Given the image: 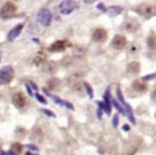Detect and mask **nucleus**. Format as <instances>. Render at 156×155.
<instances>
[{"label": "nucleus", "instance_id": "f03ea898", "mask_svg": "<svg viewBox=\"0 0 156 155\" xmlns=\"http://www.w3.org/2000/svg\"><path fill=\"white\" fill-rule=\"evenodd\" d=\"M13 77H15V70L11 65L3 67L0 69V86H2V85L9 84L11 81L13 80Z\"/></svg>", "mask_w": 156, "mask_h": 155}, {"label": "nucleus", "instance_id": "f3484780", "mask_svg": "<svg viewBox=\"0 0 156 155\" xmlns=\"http://www.w3.org/2000/svg\"><path fill=\"white\" fill-rule=\"evenodd\" d=\"M60 84L61 82H60V80H58V78H50L48 81V86H49L50 90H56V89H58V88H60V86H58Z\"/></svg>", "mask_w": 156, "mask_h": 155}, {"label": "nucleus", "instance_id": "7c9ffc66", "mask_svg": "<svg viewBox=\"0 0 156 155\" xmlns=\"http://www.w3.org/2000/svg\"><path fill=\"white\" fill-rule=\"evenodd\" d=\"M85 3H87V4H90V3H94V2H97V0H83Z\"/></svg>", "mask_w": 156, "mask_h": 155}, {"label": "nucleus", "instance_id": "1a4fd4ad", "mask_svg": "<svg viewBox=\"0 0 156 155\" xmlns=\"http://www.w3.org/2000/svg\"><path fill=\"white\" fill-rule=\"evenodd\" d=\"M69 45H70V42L68 40H57L49 46V50L50 52H64Z\"/></svg>", "mask_w": 156, "mask_h": 155}, {"label": "nucleus", "instance_id": "2eb2a0df", "mask_svg": "<svg viewBox=\"0 0 156 155\" xmlns=\"http://www.w3.org/2000/svg\"><path fill=\"white\" fill-rule=\"evenodd\" d=\"M140 72V65L139 63H130L127 67V73H130V74H138Z\"/></svg>", "mask_w": 156, "mask_h": 155}, {"label": "nucleus", "instance_id": "b1692460", "mask_svg": "<svg viewBox=\"0 0 156 155\" xmlns=\"http://www.w3.org/2000/svg\"><path fill=\"white\" fill-rule=\"evenodd\" d=\"M118 125H119V115L115 114L114 117H112V126H114V127H118Z\"/></svg>", "mask_w": 156, "mask_h": 155}, {"label": "nucleus", "instance_id": "dca6fc26", "mask_svg": "<svg viewBox=\"0 0 156 155\" xmlns=\"http://www.w3.org/2000/svg\"><path fill=\"white\" fill-rule=\"evenodd\" d=\"M147 45L152 50H156V34H151L147 38Z\"/></svg>", "mask_w": 156, "mask_h": 155}, {"label": "nucleus", "instance_id": "72a5a7b5", "mask_svg": "<svg viewBox=\"0 0 156 155\" xmlns=\"http://www.w3.org/2000/svg\"><path fill=\"white\" fill-rule=\"evenodd\" d=\"M0 61H2V52H0Z\"/></svg>", "mask_w": 156, "mask_h": 155}, {"label": "nucleus", "instance_id": "5701e85b", "mask_svg": "<svg viewBox=\"0 0 156 155\" xmlns=\"http://www.w3.org/2000/svg\"><path fill=\"white\" fill-rule=\"evenodd\" d=\"M25 88H27V92H28L29 97H34V93H33V88L29 85V82H25Z\"/></svg>", "mask_w": 156, "mask_h": 155}, {"label": "nucleus", "instance_id": "423d86ee", "mask_svg": "<svg viewBox=\"0 0 156 155\" xmlns=\"http://www.w3.org/2000/svg\"><path fill=\"white\" fill-rule=\"evenodd\" d=\"M135 11L139 15H142L143 17H146V19H150L151 16H154V15L156 13V8H155V7L148 5V4H142V5L136 7Z\"/></svg>", "mask_w": 156, "mask_h": 155}, {"label": "nucleus", "instance_id": "aec40b11", "mask_svg": "<svg viewBox=\"0 0 156 155\" xmlns=\"http://www.w3.org/2000/svg\"><path fill=\"white\" fill-rule=\"evenodd\" d=\"M34 97H36V99H37L38 102H40V103H42V105H46V102H48L45 97L42 96V94H40V93H38V92H36V93H34Z\"/></svg>", "mask_w": 156, "mask_h": 155}, {"label": "nucleus", "instance_id": "f8f14e48", "mask_svg": "<svg viewBox=\"0 0 156 155\" xmlns=\"http://www.w3.org/2000/svg\"><path fill=\"white\" fill-rule=\"evenodd\" d=\"M23 28H24V24H23V23H20V24H17L16 27H13V28L8 32V36H7V38H8V41H13L15 38H16V37L19 36V34L21 33Z\"/></svg>", "mask_w": 156, "mask_h": 155}, {"label": "nucleus", "instance_id": "7ed1b4c3", "mask_svg": "<svg viewBox=\"0 0 156 155\" xmlns=\"http://www.w3.org/2000/svg\"><path fill=\"white\" fill-rule=\"evenodd\" d=\"M58 8H60V13L70 15V13H73L74 11H77L80 8V4H78L76 0H64V2H61V4Z\"/></svg>", "mask_w": 156, "mask_h": 155}, {"label": "nucleus", "instance_id": "9d476101", "mask_svg": "<svg viewBox=\"0 0 156 155\" xmlns=\"http://www.w3.org/2000/svg\"><path fill=\"white\" fill-rule=\"evenodd\" d=\"M91 38H93V41H95V42H103V41L107 38V32H106V29H103V28H97L94 32H93Z\"/></svg>", "mask_w": 156, "mask_h": 155}, {"label": "nucleus", "instance_id": "2f4dec72", "mask_svg": "<svg viewBox=\"0 0 156 155\" xmlns=\"http://www.w3.org/2000/svg\"><path fill=\"white\" fill-rule=\"evenodd\" d=\"M25 155H37V154L32 153V151H27V154H25Z\"/></svg>", "mask_w": 156, "mask_h": 155}, {"label": "nucleus", "instance_id": "6e6552de", "mask_svg": "<svg viewBox=\"0 0 156 155\" xmlns=\"http://www.w3.org/2000/svg\"><path fill=\"white\" fill-rule=\"evenodd\" d=\"M12 103H13L15 107H17V109H23V107L25 106V103H27L25 96L21 92L13 93V96H12Z\"/></svg>", "mask_w": 156, "mask_h": 155}, {"label": "nucleus", "instance_id": "39448f33", "mask_svg": "<svg viewBox=\"0 0 156 155\" xmlns=\"http://www.w3.org/2000/svg\"><path fill=\"white\" fill-rule=\"evenodd\" d=\"M37 23L41 27H49L52 24V13H50L49 9H41L40 12L37 13Z\"/></svg>", "mask_w": 156, "mask_h": 155}, {"label": "nucleus", "instance_id": "4be33fe9", "mask_svg": "<svg viewBox=\"0 0 156 155\" xmlns=\"http://www.w3.org/2000/svg\"><path fill=\"white\" fill-rule=\"evenodd\" d=\"M154 78H156V72L155 73H151V74H148V76H144L142 80L144 81V82H147V81H151V80H154Z\"/></svg>", "mask_w": 156, "mask_h": 155}, {"label": "nucleus", "instance_id": "cd10ccee", "mask_svg": "<svg viewBox=\"0 0 156 155\" xmlns=\"http://www.w3.org/2000/svg\"><path fill=\"white\" fill-rule=\"evenodd\" d=\"M122 130L123 131H130V125H128V123H124V125L122 126Z\"/></svg>", "mask_w": 156, "mask_h": 155}, {"label": "nucleus", "instance_id": "6ab92c4d", "mask_svg": "<svg viewBox=\"0 0 156 155\" xmlns=\"http://www.w3.org/2000/svg\"><path fill=\"white\" fill-rule=\"evenodd\" d=\"M83 86H85V89H86V92H87V96L90 97V98H93V97H94V90H93L91 85L89 82H83Z\"/></svg>", "mask_w": 156, "mask_h": 155}, {"label": "nucleus", "instance_id": "ddd939ff", "mask_svg": "<svg viewBox=\"0 0 156 155\" xmlns=\"http://www.w3.org/2000/svg\"><path fill=\"white\" fill-rule=\"evenodd\" d=\"M132 89L139 93V94H143V93H146L148 90V85L144 82L143 80H139V81H135V82H132Z\"/></svg>", "mask_w": 156, "mask_h": 155}, {"label": "nucleus", "instance_id": "9b49d317", "mask_svg": "<svg viewBox=\"0 0 156 155\" xmlns=\"http://www.w3.org/2000/svg\"><path fill=\"white\" fill-rule=\"evenodd\" d=\"M127 44V40H126V37L124 36H120V34H118V36H115L114 38H112V41H111V45H112V48L116 49V50H122L124 46H126Z\"/></svg>", "mask_w": 156, "mask_h": 155}, {"label": "nucleus", "instance_id": "412c9836", "mask_svg": "<svg viewBox=\"0 0 156 155\" xmlns=\"http://www.w3.org/2000/svg\"><path fill=\"white\" fill-rule=\"evenodd\" d=\"M41 113H44L46 117L49 118H56V113H53L52 110H48V109H41Z\"/></svg>", "mask_w": 156, "mask_h": 155}, {"label": "nucleus", "instance_id": "a878e982", "mask_svg": "<svg viewBox=\"0 0 156 155\" xmlns=\"http://www.w3.org/2000/svg\"><path fill=\"white\" fill-rule=\"evenodd\" d=\"M97 7H98V9H101L102 12H107V7L105 5V4H102V3H99V4L97 5Z\"/></svg>", "mask_w": 156, "mask_h": 155}, {"label": "nucleus", "instance_id": "4468645a", "mask_svg": "<svg viewBox=\"0 0 156 155\" xmlns=\"http://www.w3.org/2000/svg\"><path fill=\"white\" fill-rule=\"evenodd\" d=\"M122 11H123V7H120V5H112V7H108L106 13L110 17H115V16H118V15L122 13Z\"/></svg>", "mask_w": 156, "mask_h": 155}, {"label": "nucleus", "instance_id": "a211bd4d", "mask_svg": "<svg viewBox=\"0 0 156 155\" xmlns=\"http://www.w3.org/2000/svg\"><path fill=\"white\" fill-rule=\"evenodd\" d=\"M23 150H24V146L19 142H15V143H12V146H11V151H13V153H16V154L23 153Z\"/></svg>", "mask_w": 156, "mask_h": 155}, {"label": "nucleus", "instance_id": "bb28decb", "mask_svg": "<svg viewBox=\"0 0 156 155\" xmlns=\"http://www.w3.org/2000/svg\"><path fill=\"white\" fill-rule=\"evenodd\" d=\"M151 99L154 101V102H156V89H154L151 93Z\"/></svg>", "mask_w": 156, "mask_h": 155}, {"label": "nucleus", "instance_id": "c85d7f7f", "mask_svg": "<svg viewBox=\"0 0 156 155\" xmlns=\"http://www.w3.org/2000/svg\"><path fill=\"white\" fill-rule=\"evenodd\" d=\"M28 82H29V85H30V86L33 88V90H36V92H37V89H38V88H37V85L34 84V82H32V81H28Z\"/></svg>", "mask_w": 156, "mask_h": 155}, {"label": "nucleus", "instance_id": "20e7f679", "mask_svg": "<svg viewBox=\"0 0 156 155\" xmlns=\"http://www.w3.org/2000/svg\"><path fill=\"white\" fill-rule=\"evenodd\" d=\"M17 7L12 2H7L4 5L0 8V17L2 19H11L16 15Z\"/></svg>", "mask_w": 156, "mask_h": 155}, {"label": "nucleus", "instance_id": "393cba45", "mask_svg": "<svg viewBox=\"0 0 156 155\" xmlns=\"http://www.w3.org/2000/svg\"><path fill=\"white\" fill-rule=\"evenodd\" d=\"M27 149H29V151H32V153H37L38 151V147L36 145H27Z\"/></svg>", "mask_w": 156, "mask_h": 155}, {"label": "nucleus", "instance_id": "c756f323", "mask_svg": "<svg viewBox=\"0 0 156 155\" xmlns=\"http://www.w3.org/2000/svg\"><path fill=\"white\" fill-rule=\"evenodd\" d=\"M97 115H98V118H102V110L98 109V111H97Z\"/></svg>", "mask_w": 156, "mask_h": 155}, {"label": "nucleus", "instance_id": "0eeeda50", "mask_svg": "<svg viewBox=\"0 0 156 155\" xmlns=\"http://www.w3.org/2000/svg\"><path fill=\"white\" fill-rule=\"evenodd\" d=\"M44 93L46 96H49L50 98H52L54 102L57 103V105H60V106H64V107H66V109H69V110H74V106H73V103H70V102H68V101H65V99H62V98H60V97H57V96H54V94H52V93H49V90L48 89H44Z\"/></svg>", "mask_w": 156, "mask_h": 155}, {"label": "nucleus", "instance_id": "f257e3e1", "mask_svg": "<svg viewBox=\"0 0 156 155\" xmlns=\"http://www.w3.org/2000/svg\"><path fill=\"white\" fill-rule=\"evenodd\" d=\"M111 99H112V97H111L110 88H107L106 90H105V93H103V101H98V102H97L98 109H101L103 113H106L107 115L111 114V107H112Z\"/></svg>", "mask_w": 156, "mask_h": 155}, {"label": "nucleus", "instance_id": "473e14b6", "mask_svg": "<svg viewBox=\"0 0 156 155\" xmlns=\"http://www.w3.org/2000/svg\"><path fill=\"white\" fill-rule=\"evenodd\" d=\"M0 155H8V153H5V151H3V150H0Z\"/></svg>", "mask_w": 156, "mask_h": 155}]
</instances>
